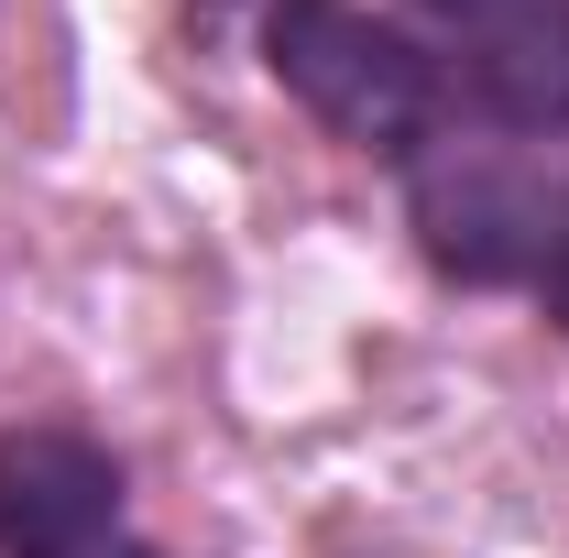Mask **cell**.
Masks as SVG:
<instances>
[{
    "mask_svg": "<svg viewBox=\"0 0 569 558\" xmlns=\"http://www.w3.org/2000/svg\"><path fill=\"white\" fill-rule=\"evenodd\" d=\"M252 56L340 153L383 165V176H417L438 142L471 132L438 44L417 22L372 11V0H263L252 11Z\"/></svg>",
    "mask_w": 569,
    "mask_h": 558,
    "instance_id": "obj_1",
    "label": "cell"
},
{
    "mask_svg": "<svg viewBox=\"0 0 569 558\" xmlns=\"http://www.w3.org/2000/svg\"><path fill=\"white\" fill-rule=\"evenodd\" d=\"M395 187H406V241H417V263L438 285L526 296L569 340V165L548 142L460 132Z\"/></svg>",
    "mask_w": 569,
    "mask_h": 558,
    "instance_id": "obj_2",
    "label": "cell"
},
{
    "mask_svg": "<svg viewBox=\"0 0 569 558\" xmlns=\"http://www.w3.org/2000/svg\"><path fill=\"white\" fill-rule=\"evenodd\" d=\"M460 88L471 132L569 142V0H395Z\"/></svg>",
    "mask_w": 569,
    "mask_h": 558,
    "instance_id": "obj_3",
    "label": "cell"
},
{
    "mask_svg": "<svg viewBox=\"0 0 569 558\" xmlns=\"http://www.w3.org/2000/svg\"><path fill=\"white\" fill-rule=\"evenodd\" d=\"M132 515V471L110 438L67 417L0 427V558H110Z\"/></svg>",
    "mask_w": 569,
    "mask_h": 558,
    "instance_id": "obj_4",
    "label": "cell"
},
{
    "mask_svg": "<svg viewBox=\"0 0 569 558\" xmlns=\"http://www.w3.org/2000/svg\"><path fill=\"white\" fill-rule=\"evenodd\" d=\"M198 22H230V11H263V0H187Z\"/></svg>",
    "mask_w": 569,
    "mask_h": 558,
    "instance_id": "obj_5",
    "label": "cell"
},
{
    "mask_svg": "<svg viewBox=\"0 0 569 558\" xmlns=\"http://www.w3.org/2000/svg\"><path fill=\"white\" fill-rule=\"evenodd\" d=\"M110 558H164V548H142V537H121V548H110Z\"/></svg>",
    "mask_w": 569,
    "mask_h": 558,
    "instance_id": "obj_6",
    "label": "cell"
}]
</instances>
